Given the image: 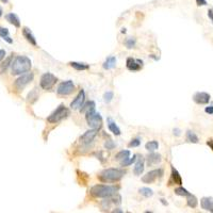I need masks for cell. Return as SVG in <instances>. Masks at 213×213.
<instances>
[{"mask_svg": "<svg viewBox=\"0 0 213 213\" xmlns=\"http://www.w3.org/2000/svg\"><path fill=\"white\" fill-rule=\"evenodd\" d=\"M119 188L115 186H105V184H97L91 188L92 196L96 197V198H110V197L116 195L118 192Z\"/></svg>", "mask_w": 213, "mask_h": 213, "instance_id": "cell-1", "label": "cell"}, {"mask_svg": "<svg viewBox=\"0 0 213 213\" xmlns=\"http://www.w3.org/2000/svg\"><path fill=\"white\" fill-rule=\"evenodd\" d=\"M31 60L26 55H18L13 60L11 64V69H12V75H21L29 72L31 69Z\"/></svg>", "mask_w": 213, "mask_h": 213, "instance_id": "cell-2", "label": "cell"}, {"mask_svg": "<svg viewBox=\"0 0 213 213\" xmlns=\"http://www.w3.org/2000/svg\"><path fill=\"white\" fill-rule=\"evenodd\" d=\"M125 171L120 169H107L100 173L99 179L105 182H115L119 181L125 176Z\"/></svg>", "mask_w": 213, "mask_h": 213, "instance_id": "cell-3", "label": "cell"}, {"mask_svg": "<svg viewBox=\"0 0 213 213\" xmlns=\"http://www.w3.org/2000/svg\"><path fill=\"white\" fill-rule=\"evenodd\" d=\"M68 115H69V110L64 106V105H60V106L47 117V122H50V124H58V122L65 119Z\"/></svg>", "mask_w": 213, "mask_h": 213, "instance_id": "cell-4", "label": "cell"}, {"mask_svg": "<svg viewBox=\"0 0 213 213\" xmlns=\"http://www.w3.org/2000/svg\"><path fill=\"white\" fill-rule=\"evenodd\" d=\"M85 119L91 128L93 129H100L102 126V117L100 113L96 112L95 110H92L85 113Z\"/></svg>", "mask_w": 213, "mask_h": 213, "instance_id": "cell-5", "label": "cell"}, {"mask_svg": "<svg viewBox=\"0 0 213 213\" xmlns=\"http://www.w3.org/2000/svg\"><path fill=\"white\" fill-rule=\"evenodd\" d=\"M57 81H58V78L55 76V75L51 74V73H46V74H44L42 77H41L40 85L43 90L48 91V90L52 89L53 85L57 83Z\"/></svg>", "mask_w": 213, "mask_h": 213, "instance_id": "cell-6", "label": "cell"}, {"mask_svg": "<svg viewBox=\"0 0 213 213\" xmlns=\"http://www.w3.org/2000/svg\"><path fill=\"white\" fill-rule=\"evenodd\" d=\"M34 79V75L33 73H25V74H21L20 77H18V78L16 79V81H15L14 85L15 87H16L18 91H21V90H23L26 87H27L28 84H29L30 82H32Z\"/></svg>", "mask_w": 213, "mask_h": 213, "instance_id": "cell-7", "label": "cell"}, {"mask_svg": "<svg viewBox=\"0 0 213 213\" xmlns=\"http://www.w3.org/2000/svg\"><path fill=\"white\" fill-rule=\"evenodd\" d=\"M74 91H75V84L72 80H67V81H64V82L60 83L57 89V93L62 96L70 95Z\"/></svg>", "mask_w": 213, "mask_h": 213, "instance_id": "cell-8", "label": "cell"}, {"mask_svg": "<svg viewBox=\"0 0 213 213\" xmlns=\"http://www.w3.org/2000/svg\"><path fill=\"white\" fill-rule=\"evenodd\" d=\"M163 175V169H154V171L148 172L146 175H144L142 177V181L144 183H154L159 177H162Z\"/></svg>", "mask_w": 213, "mask_h": 213, "instance_id": "cell-9", "label": "cell"}, {"mask_svg": "<svg viewBox=\"0 0 213 213\" xmlns=\"http://www.w3.org/2000/svg\"><path fill=\"white\" fill-rule=\"evenodd\" d=\"M126 66L131 72H139L143 68V61L140 59H134V58H128Z\"/></svg>", "mask_w": 213, "mask_h": 213, "instance_id": "cell-10", "label": "cell"}, {"mask_svg": "<svg viewBox=\"0 0 213 213\" xmlns=\"http://www.w3.org/2000/svg\"><path fill=\"white\" fill-rule=\"evenodd\" d=\"M84 101H85V92L83 91V90H81V91L79 92L78 95L76 96V98H75V99L72 101V104H70V108H72V109H74V110L80 109V108L83 106Z\"/></svg>", "mask_w": 213, "mask_h": 213, "instance_id": "cell-11", "label": "cell"}, {"mask_svg": "<svg viewBox=\"0 0 213 213\" xmlns=\"http://www.w3.org/2000/svg\"><path fill=\"white\" fill-rule=\"evenodd\" d=\"M210 95L206 92H197L193 96V100L197 105H206L210 101Z\"/></svg>", "mask_w": 213, "mask_h": 213, "instance_id": "cell-12", "label": "cell"}, {"mask_svg": "<svg viewBox=\"0 0 213 213\" xmlns=\"http://www.w3.org/2000/svg\"><path fill=\"white\" fill-rule=\"evenodd\" d=\"M97 132H98L97 129H92V130L87 131V132L80 137V142L82 144H85V145H89L90 143H92V142L94 141V139H95L96 135H97Z\"/></svg>", "mask_w": 213, "mask_h": 213, "instance_id": "cell-13", "label": "cell"}, {"mask_svg": "<svg viewBox=\"0 0 213 213\" xmlns=\"http://www.w3.org/2000/svg\"><path fill=\"white\" fill-rule=\"evenodd\" d=\"M144 169H145V160L142 156H139V158H137V161H135L133 173H134L135 176H140L144 172Z\"/></svg>", "mask_w": 213, "mask_h": 213, "instance_id": "cell-14", "label": "cell"}, {"mask_svg": "<svg viewBox=\"0 0 213 213\" xmlns=\"http://www.w3.org/2000/svg\"><path fill=\"white\" fill-rule=\"evenodd\" d=\"M162 161V157L160 154H156V152L151 151V154H149L146 159V162H147L148 166H152V165L159 164V163Z\"/></svg>", "mask_w": 213, "mask_h": 213, "instance_id": "cell-15", "label": "cell"}, {"mask_svg": "<svg viewBox=\"0 0 213 213\" xmlns=\"http://www.w3.org/2000/svg\"><path fill=\"white\" fill-rule=\"evenodd\" d=\"M23 36H25L26 40H27V42L30 43V44H31L32 46H36V45H37V43H36L35 36L33 35V33H32L31 30H30L29 28L23 27Z\"/></svg>", "mask_w": 213, "mask_h": 213, "instance_id": "cell-16", "label": "cell"}, {"mask_svg": "<svg viewBox=\"0 0 213 213\" xmlns=\"http://www.w3.org/2000/svg\"><path fill=\"white\" fill-rule=\"evenodd\" d=\"M182 184V178L180 176V174L178 173V171L174 166H172V174H171V180H169V184Z\"/></svg>", "mask_w": 213, "mask_h": 213, "instance_id": "cell-17", "label": "cell"}, {"mask_svg": "<svg viewBox=\"0 0 213 213\" xmlns=\"http://www.w3.org/2000/svg\"><path fill=\"white\" fill-rule=\"evenodd\" d=\"M201 205L204 210L213 212V198H211V197H204V198H201Z\"/></svg>", "mask_w": 213, "mask_h": 213, "instance_id": "cell-18", "label": "cell"}, {"mask_svg": "<svg viewBox=\"0 0 213 213\" xmlns=\"http://www.w3.org/2000/svg\"><path fill=\"white\" fill-rule=\"evenodd\" d=\"M107 122H108V128H109V130L111 131L114 135H120V133H122V132H120L119 127L116 125V122H114L111 117L107 118Z\"/></svg>", "mask_w": 213, "mask_h": 213, "instance_id": "cell-19", "label": "cell"}, {"mask_svg": "<svg viewBox=\"0 0 213 213\" xmlns=\"http://www.w3.org/2000/svg\"><path fill=\"white\" fill-rule=\"evenodd\" d=\"M5 19L11 23V25L14 26V27H16V28L20 27V20H19L18 16H17L15 13H9V14H6Z\"/></svg>", "mask_w": 213, "mask_h": 213, "instance_id": "cell-20", "label": "cell"}, {"mask_svg": "<svg viewBox=\"0 0 213 213\" xmlns=\"http://www.w3.org/2000/svg\"><path fill=\"white\" fill-rule=\"evenodd\" d=\"M115 66H116V58L114 57V55H111V57H108L106 59L102 67H104L105 69L109 70V69H113Z\"/></svg>", "mask_w": 213, "mask_h": 213, "instance_id": "cell-21", "label": "cell"}, {"mask_svg": "<svg viewBox=\"0 0 213 213\" xmlns=\"http://www.w3.org/2000/svg\"><path fill=\"white\" fill-rule=\"evenodd\" d=\"M96 104L95 101H87L85 104H83V106L80 108V112L81 113H87L89 111H92V110H95Z\"/></svg>", "mask_w": 213, "mask_h": 213, "instance_id": "cell-22", "label": "cell"}, {"mask_svg": "<svg viewBox=\"0 0 213 213\" xmlns=\"http://www.w3.org/2000/svg\"><path fill=\"white\" fill-rule=\"evenodd\" d=\"M69 65L73 68H75L76 70H87L90 68V66L85 63H80V62H69Z\"/></svg>", "mask_w": 213, "mask_h": 213, "instance_id": "cell-23", "label": "cell"}, {"mask_svg": "<svg viewBox=\"0 0 213 213\" xmlns=\"http://www.w3.org/2000/svg\"><path fill=\"white\" fill-rule=\"evenodd\" d=\"M12 60H13V55H10L9 58H6L5 61L2 62V63L0 64V74H3V73L6 72L8 67L12 64Z\"/></svg>", "mask_w": 213, "mask_h": 213, "instance_id": "cell-24", "label": "cell"}, {"mask_svg": "<svg viewBox=\"0 0 213 213\" xmlns=\"http://www.w3.org/2000/svg\"><path fill=\"white\" fill-rule=\"evenodd\" d=\"M186 204H188V206L190 208H192V209H194V208L197 207V205H198V201H197L196 196H194V195L190 194L188 196V201H186Z\"/></svg>", "mask_w": 213, "mask_h": 213, "instance_id": "cell-25", "label": "cell"}, {"mask_svg": "<svg viewBox=\"0 0 213 213\" xmlns=\"http://www.w3.org/2000/svg\"><path fill=\"white\" fill-rule=\"evenodd\" d=\"M186 141L190 142V143L197 144L199 142V140H198V137H197L193 131L189 130L188 132H186Z\"/></svg>", "mask_w": 213, "mask_h": 213, "instance_id": "cell-26", "label": "cell"}, {"mask_svg": "<svg viewBox=\"0 0 213 213\" xmlns=\"http://www.w3.org/2000/svg\"><path fill=\"white\" fill-rule=\"evenodd\" d=\"M130 154H131L130 150H120V151L115 156V159L118 161H122L128 158V157H130Z\"/></svg>", "mask_w": 213, "mask_h": 213, "instance_id": "cell-27", "label": "cell"}, {"mask_svg": "<svg viewBox=\"0 0 213 213\" xmlns=\"http://www.w3.org/2000/svg\"><path fill=\"white\" fill-rule=\"evenodd\" d=\"M145 148L150 152L156 151V150L159 148V143L157 141H150V142H148V143H146Z\"/></svg>", "mask_w": 213, "mask_h": 213, "instance_id": "cell-28", "label": "cell"}, {"mask_svg": "<svg viewBox=\"0 0 213 213\" xmlns=\"http://www.w3.org/2000/svg\"><path fill=\"white\" fill-rule=\"evenodd\" d=\"M137 154H133L132 158L128 157L127 159H125V160H122V162H120V165H122V166H129V165H131L132 163H134L135 161H137Z\"/></svg>", "mask_w": 213, "mask_h": 213, "instance_id": "cell-29", "label": "cell"}, {"mask_svg": "<svg viewBox=\"0 0 213 213\" xmlns=\"http://www.w3.org/2000/svg\"><path fill=\"white\" fill-rule=\"evenodd\" d=\"M38 98V94L36 92V89H34L32 92H30L29 95L27 97V102H30V104H33V102L36 101V99Z\"/></svg>", "mask_w": 213, "mask_h": 213, "instance_id": "cell-30", "label": "cell"}, {"mask_svg": "<svg viewBox=\"0 0 213 213\" xmlns=\"http://www.w3.org/2000/svg\"><path fill=\"white\" fill-rule=\"evenodd\" d=\"M140 194L143 195L144 197H146V198H148V197H151L152 195H154V191L151 190V189L149 188H141L139 190Z\"/></svg>", "mask_w": 213, "mask_h": 213, "instance_id": "cell-31", "label": "cell"}, {"mask_svg": "<svg viewBox=\"0 0 213 213\" xmlns=\"http://www.w3.org/2000/svg\"><path fill=\"white\" fill-rule=\"evenodd\" d=\"M175 194L178 195V196H186V197H188L189 195L191 194V193L189 192L186 189L182 188V186H179V188L175 189Z\"/></svg>", "mask_w": 213, "mask_h": 213, "instance_id": "cell-32", "label": "cell"}, {"mask_svg": "<svg viewBox=\"0 0 213 213\" xmlns=\"http://www.w3.org/2000/svg\"><path fill=\"white\" fill-rule=\"evenodd\" d=\"M135 44H137V40L134 37H128L126 40V42H125V45H126V47L128 49L133 48L135 46Z\"/></svg>", "mask_w": 213, "mask_h": 213, "instance_id": "cell-33", "label": "cell"}, {"mask_svg": "<svg viewBox=\"0 0 213 213\" xmlns=\"http://www.w3.org/2000/svg\"><path fill=\"white\" fill-rule=\"evenodd\" d=\"M113 97H114L113 92L108 91L104 94V101L106 102V104H110V102L112 101V99H113Z\"/></svg>", "mask_w": 213, "mask_h": 213, "instance_id": "cell-34", "label": "cell"}, {"mask_svg": "<svg viewBox=\"0 0 213 213\" xmlns=\"http://www.w3.org/2000/svg\"><path fill=\"white\" fill-rule=\"evenodd\" d=\"M140 145H141V140L137 137V139L131 140V142L128 144V147H139Z\"/></svg>", "mask_w": 213, "mask_h": 213, "instance_id": "cell-35", "label": "cell"}, {"mask_svg": "<svg viewBox=\"0 0 213 213\" xmlns=\"http://www.w3.org/2000/svg\"><path fill=\"white\" fill-rule=\"evenodd\" d=\"M105 147H106L107 149L111 150V149H113V148L115 147V143H114L112 140H108L106 143H105Z\"/></svg>", "mask_w": 213, "mask_h": 213, "instance_id": "cell-36", "label": "cell"}, {"mask_svg": "<svg viewBox=\"0 0 213 213\" xmlns=\"http://www.w3.org/2000/svg\"><path fill=\"white\" fill-rule=\"evenodd\" d=\"M9 36V30L6 28H3V27H0V37L4 38Z\"/></svg>", "mask_w": 213, "mask_h": 213, "instance_id": "cell-37", "label": "cell"}, {"mask_svg": "<svg viewBox=\"0 0 213 213\" xmlns=\"http://www.w3.org/2000/svg\"><path fill=\"white\" fill-rule=\"evenodd\" d=\"M196 3L197 5H207V1L206 0H196Z\"/></svg>", "mask_w": 213, "mask_h": 213, "instance_id": "cell-38", "label": "cell"}, {"mask_svg": "<svg viewBox=\"0 0 213 213\" xmlns=\"http://www.w3.org/2000/svg\"><path fill=\"white\" fill-rule=\"evenodd\" d=\"M205 111H206V113H208V114H213V106L207 107L205 109Z\"/></svg>", "mask_w": 213, "mask_h": 213, "instance_id": "cell-39", "label": "cell"}, {"mask_svg": "<svg viewBox=\"0 0 213 213\" xmlns=\"http://www.w3.org/2000/svg\"><path fill=\"white\" fill-rule=\"evenodd\" d=\"M4 57H5V50H3V49H0V62H1L2 60L4 59Z\"/></svg>", "mask_w": 213, "mask_h": 213, "instance_id": "cell-40", "label": "cell"}, {"mask_svg": "<svg viewBox=\"0 0 213 213\" xmlns=\"http://www.w3.org/2000/svg\"><path fill=\"white\" fill-rule=\"evenodd\" d=\"M208 17H209V18L211 19V21L213 23V8L210 9V10L208 11Z\"/></svg>", "mask_w": 213, "mask_h": 213, "instance_id": "cell-41", "label": "cell"}, {"mask_svg": "<svg viewBox=\"0 0 213 213\" xmlns=\"http://www.w3.org/2000/svg\"><path fill=\"white\" fill-rule=\"evenodd\" d=\"M3 41H5L6 43H9V44H12L13 43V40L10 37V36H6V37H4V38H2Z\"/></svg>", "mask_w": 213, "mask_h": 213, "instance_id": "cell-42", "label": "cell"}, {"mask_svg": "<svg viewBox=\"0 0 213 213\" xmlns=\"http://www.w3.org/2000/svg\"><path fill=\"white\" fill-rule=\"evenodd\" d=\"M207 145L209 146V147L213 150V140H208V141H207Z\"/></svg>", "mask_w": 213, "mask_h": 213, "instance_id": "cell-43", "label": "cell"}, {"mask_svg": "<svg viewBox=\"0 0 213 213\" xmlns=\"http://www.w3.org/2000/svg\"><path fill=\"white\" fill-rule=\"evenodd\" d=\"M173 132H174V134H175L176 137H179V135H180V130H179V129H178V128L174 129Z\"/></svg>", "mask_w": 213, "mask_h": 213, "instance_id": "cell-44", "label": "cell"}, {"mask_svg": "<svg viewBox=\"0 0 213 213\" xmlns=\"http://www.w3.org/2000/svg\"><path fill=\"white\" fill-rule=\"evenodd\" d=\"M113 212H122V210H119V209H115Z\"/></svg>", "mask_w": 213, "mask_h": 213, "instance_id": "cell-45", "label": "cell"}, {"mask_svg": "<svg viewBox=\"0 0 213 213\" xmlns=\"http://www.w3.org/2000/svg\"><path fill=\"white\" fill-rule=\"evenodd\" d=\"M0 1H1V2H3V3H8V1H9V0H0Z\"/></svg>", "mask_w": 213, "mask_h": 213, "instance_id": "cell-46", "label": "cell"}, {"mask_svg": "<svg viewBox=\"0 0 213 213\" xmlns=\"http://www.w3.org/2000/svg\"><path fill=\"white\" fill-rule=\"evenodd\" d=\"M2 13H3V12H2V9H1V6H0V17L2 16Z\"/></svg>", "mask_w": 213, "mask_h": 213, "instance_id": "cell-47", "label": "cell"}]
</instances>
